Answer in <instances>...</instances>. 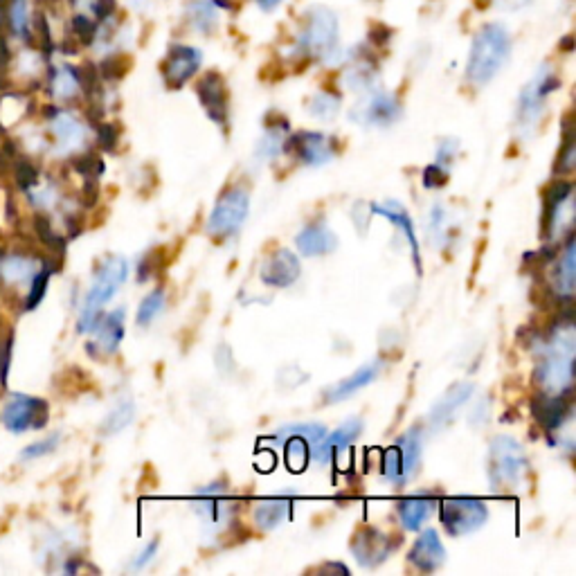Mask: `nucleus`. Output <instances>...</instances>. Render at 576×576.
Segmentation results:
<instances>
[{
	"mask_svg": "<svg viewBox=\"0 0 576 576\" xmlns=\"http://www.w3.org/2000/svg\"><path fill=\"white\" fill-rule=\"evenodd\" d=\"M576 331L572 318H561L536 342L534 381L543 394H570L574 383Z\"/></svg>",
	"mask_w": 576,
	"mask_h": 576,
	"instance_id": "1",
	"label": "nucleus"
},
{
	"mask_svg": "<svg viewBox=\"0 0 576 576\" xmlns=\"http://www.w3.org/2000/svg\"><path fill=\"white\" fill-rule=\"evenodd\" d=\"M511 34L500 23H489L480 27L473 36L471 52L466 63V81L475 88H482L500 75L511 57Z\"/></svg>",
	"mask_w": 576,
	"mask_h": 576,
	"instance_id": "2",
	"label": "nucleus"
},
{
	"mask_svg": "<svg viewBox=\"0 0 576 576\" xmlns=\"http://www.w3.org/2000/svg\"><path fill=\"white\" fill-rule=\"evenodd\" d=\"M529 459L525 446L516 437L498 435L489 441L486 450V477L495 493H513L525 482Z\"/></svg>",
	"mask_w": 576,
	"mask_h": 576,
	"instance_id": "3",
	"label": "nucleus"
},
{
	"mask_svg": "<svg viewBox=\"0 0 576 576\" xmlns=\"http://www.w3.org/2000/svg\"><path fill=\"white\" fill-rule=\"evenodd\" d=\"M338 41V16L327 7H313L304 14V23L295 36V52L309 61H331L338 54Z\"/></svg>",
	"mask_w": 576,
	"mask_h": 576,
	"instance_id": "4",
	"label": "nucleus"
},
{
	"mask_svg": "<svg viewBox=\"0 0 576 576\" xmlns=\"http://www.w3.org/2000/svg\"><path fill=\"white\" fill-rule=\"evenodd\" d=\"M126 279H129V261L117 255L106 257L104 264L97 268L93 284H90V291L84 300V306H81V315L77 324L79 333L93 331L99 315L104 313V306L113 300Z\"/></svg>",
	"mask_w": 576,
	"mask_h": 576,
	"instance_id": "5",
	"label": "nucleus"
},
{
	"mask_svg": "<svg viewBox=\"0 0 576 576\" xmlns=\"http://www.w3.org/2000/svg\"><path fill=\"white\" fill-rule=\"evenodd\" d=\"M561 88V79L556 72L543 66L536 70V75L529 79V84L520 90L518 104H516V131L522 140L531 138L536 133L540 120L547 111L549 97Z\"/></svg>",
	"mask_w": 576,
	"mask_h": 576,
	"instance_id": "6",
	"label": "nucleus"
},
{
	"mask_svg": "<svg viewBox=\"0 0 576 576\" xmlns=\"http://www.w3.org/2000/svg\"><path fill=\"white\" fill-rule=\"evenodd\" d=\"M423 462V432L421 428H410L383 450L381 477L392 489H403L417 477Z\"/></svg>",
	"mask_w": 576,
	"mask_h": 576,
	"instance_id": "7",
	"label": "nucleus"
},
{
	"mask_svg": "<svg viewBox=\"0 0 576 576\" xmlns=\"http://www.w3.org/2000/svg\"><path fill=\"white\" fill-rule=\"evenodd\" d=\"M439 518L446 534L453 538L471 536L489 522V507L480 498L455 495V498L439 500Z\"/></svg>",
	"mask_w": 576,
	"mask_h": 576,
	"instance_id": "8",
	"label": "nucleus"
},
{
	"mask_svg": "<svg viewBox=\"0 0 576 576\" xmlns=\"http://www.w3.org/2000/svg\"><path fill=\"white\" fill-rule=\"evenodd\" d=\"M248 212H250L248 189L230 187L228 192H223L219 201L214 203L210 216H207L205 232L216 239L234 237V234L243 228V223H246Z\"/></svg>",
	"mask_w": 576,
	"mask_h": 576,
	"instance_id": "9",
	"label": "nucleus"
},
{
	"mask_svg": "<svg viewBox=\"0 0 576 576\" xmlns=\"http://www.w3.org/2000/svg\"><path fill=\"white\" fill-rule=\"evenodd\" d=\"M574 228V185L554 180L543 201V232L549 241H561Z\"/></svg>",
	"mask_w": 576,
	"mask_h": 576,
	"instance_id": "10",
	"label": "nucleus"
},
{
	"mask_svg": "<svg viewBox=\"0 0 576 576\" xmlns=\"http://www.w3.org/2000/svg\"><path fill=\"white\" fill-rule=\"evenodd\" d=\"M401 115V102L392 93L369 88L363 93V99L349 111V120L365 126V129H390L401 120Z\"/></svg>",
	"mask_w": 576,
	"mask_h": 576,
	"instance_id": "11",
	"label": "nucleus"
},
{
	"mask_svg": "<svg viewBox=\"0 0 576 576\" xmlns=\"http://www.w3.org/2000/svg\"><path fill=\"white\" fill-rule=\"evenodd\" d=\"M327 435V428L322 423H291L273 432V441L286 453V462L293 471H302L309 464L311 450L318 441Z\"/></svg>",
	"mask_w": 576,
	"mask_h": 576,
	"instance_id": "12",
	"label": "nucleus"
},
{
	"mask_svg": "<svg viewBox=\"0 0 576 576\" xmlns=\"http://www.w3.org/2000/svg\"><path fill=\"white\" fill-rule=\"evenodd\" d=\"M228 482H210L201 486V489L194 491L192 498V509L198 518L203 520L205 529H210L212 534H221V531L228 527V522H232L234 516V504L225 500L228 495Z\"/></svg>",
	"mask_w": 576,
	"mask_h": 576,
	"instance_id": "13",
	"label": "nucleus"
},
{
	"mask_svg": "<svg viewBox=\"0 0 576 576\" xmlns=\"http://www.w3.org/2000/svg\"><path fill=\"white\" fill-rule=\"evenodd\" d=\"M286 153L304 167H324L338 156V140L322 131H300L288 135Z\"/></svg>",
	"mask_w": 576,
	"mask_h": 576,
	"instance_id": "14",
	"label": "nucleus"
},
{
	"mask_svg": "<svg viewBox=\"0 0 576 576\" xmlns=\"http://www.w3.org/2000/svg\"><path fill=\"white\" fill-rule=\"evenodd\" d=\"M351 556L354 561L365 567V570H374V567L383 565L390 554L394 552V540L378 527H360L356 531L354 540H351Z\"/></svg>",
	"mask_w": 576,
	"mask_h": 576,
	"instance_id": "15",
	"label": "nucleus"
},
{
	"mask_svg": "<svg viewBox=\"0 0 576 576\" xmlns=\"http://www.w3.org/2000/svg\"><path fill=\"white\" fill-rule=\"evenodd\" d=\"M574 234H567L565 243L561 246L558 257L549 261L547 266V279H549V291L556 297L558 302H570L574 297L576 288V264H574Z\"/></svg>",
	"mask_w": 576,
	"mask_h": 576,
	"instance_id": "16",
	"label": "nucleus"
},
{
	"mask_svg": "<svg viewBox=\"0 0 576 576\" xmlns=\"http://www.w3.org/2000/svg\"><path fill=\"white\" fill-rule=\"evenodd\" d=\"M203 52L192 45L176 43L171 45L165 61H162V79L167 88H183L189 79H194L201 70Z\"/></svg>",
	"mask_w": 576,
	"mask_h": 576,
	"instance_id": "17",
	"label": "nucleus"
},
{
	"mask_svg": "<svg viewBox=\"0 0 576 576\" xmlns=\"http://www.w3.org/2000/svg\"><path fill=\"white\" fill-rule=\"evenodd\" d=\"M3 423L16 435L30 428H43L48 423V403L34 396L14 394L3 410Z\"/></svg>",
	"mask_w": 576,
	"mask_h": 576,
	"instance_id": "18",
	"label": "nucleus"
},
{
	"mask_svg": "<svg viewBox=\"0 0 576 576\" xmlns=\"http://www.w3.org/2000/svg\"><path fill=\"white\" fill-rule=\"evenodd\" d=\"M196 95L201 99L205 113L210 120L221 126L223 131L230 129V95L225 81L216 72H207L196 84Z\"/></svg>",
	"mask_w": 576,
	"mask_h": 576,
	"instance_id": "19",
	"label": "nucleus"
},
{
	"mask_svg": "<svg viewBox=\"0 0 576 576\" xmlns=\"http://www.w3.org/2000/svg\"><path fill=\"white\" fill-rule=\"evenodd\" d=\"M473 392H475V383L471 381H457L450 385L430 408V414H428L430 430H435V432L444 430L448 423H453L457 412L471 403Z\"/></svg>",
	"mask_w": 576,
	"mask_h": 576,
	"instance_id": "20",
	"label": "nucleus"
},
{
	"mask_svg": "<svg viewBox=\"0 0 576 576\" xmlns=\"http://www.w3.org/2000/svg\"><path fill=\"white\" fill-rule=\"evenodd\" d=\"M365 428V423L363 419H358V417H351L347 419L345 423H340V426L336 430H327L329 435H324L318 444L313 446L311 450V459L318 466H327L331 464V459L340 455V453H345V450L354 444V441L360 437V432H363Z\"/></svg>",
	"mask_w": 576,
	"mask_h": 576,
	"instance_id": "21",
	"label": "nucleus"
},
{
	"mask_svg": "<svg viewBox=\"0 0 576 576\" xmlns=\"http://www.w3.org/2000/svg\"><path fill=\"white\" fill-rule=\"evenodd\" d=\"M302 275L300 257L288 248H279L264 259V264L259 268V277L266 286L273 288H288L293 286Z\"/></svg>",
	"mask_w": 576,
	"mask_h": 576,
	"instance_id": "22",
	"label": "nucleus"
},
{
	"mask_svg": "<svg viewBox=\"0 0 576 576\" xmlns=\"http://www.w3.org/2000/svg\"><path fill=\"white\" fill-rule=\"evenodd\" d=\"M383 372V363L381 360H369L363 367H358L356 372H351L347 378H342V381L333 383L327 392H324V403H340V401H347L351 396L358 394L360 390H365V387L372 385L374 381H378V376Z\"/></svg>",
	"mask_w": 576,
	"mask_h": 576,
	"instance_id": "23",
	"label": "nucleus"
},
{
	"mask_svg": "<svg viewBox=\"0 0 576 576\" xmlns=\"http://www.w3.org/2000/svg\"><path fill=\"white\" fill-rule=\"evenodd\" d=\"M410 563L419 572H437L446 563V547L441 543L437 529H423L410 549Z\"/></svg>",
	"mask_w": 576,
	"mask_h": 576,
	"instance_id": "24",
	"label": "nucleus"
},
{
	"mask_svg": "<svg viewBox=\"0 0 576 576\" xmlns=\"http://www.w3.org/2000/svg\"><path fill=\"white\" fill-rule=\"evenodd\" d=\"M295 246L300 250L302 257H322V255H331L333 250L338 248V237L336 232L329 228L327 221H313L309 225L297 232L295 237Z\"/></svg>",
	"mask_w": 576,
	"mask_h": 576,
	"instance_id": "25",
	"label": "nucleus"
},
{
	"mask_svg": "<svg viewBox=\"0 0 576 576\" xmlns=\"http://www.w3.org/2000/svg\"><path fill=\"white\" fill-rule=\"evenodd\" d=\"M437 502L439 495L432 491H419L399 500V504H396V513H399V522L403 525V529L419 531L430 520L432 513H435Z\"/></svg>",
	"mask_w": 576,
	"mask_h": 576,
	"instance_id": "26",
	"label": "nucleus"
},
{
	"mask_svg": "<svg viewBox=\"0 0 576 576\" xmlns=\"http://www.w3.org/2000/svg\"><path fill=\"white\" fill-rule=\"evenodd\" d=\"M95 340L93 347L104 356H113L117 349H120L124 333H126V311L124 309H115L111 313H102L99 315L97 324L93 327Z\"/></svg>",
	"mask_w": 576,
	"mask_h": 576,
	"instance_id": "27",
	"label": "nucleus"
},
{
	"mask_svg": "<svg viewBox=\"0 0 576 576\" xmlns=\"http://www.w3.org/2000/svg\"><path fill=\"white\" fill-rule=\"evenodd\" d=\"M372 214L383 216L385 221H390L396 230L401 232V239L408 243L412 250V259L417 264V270H421V255H419V239L417 232H414V221L410 212L399 201H383L372 205Z\"/></svg>",
	"mask_w": 576,
	"mask_h": 576,
	"instance_id": "28",
	"label": "nucleus"
},
{
	"mask_svg": "<svg viewBox=\"0 0 576 576\" xmlns=\"http://www.w3.org/2000/svg\"><path fill=\"white\" fill-rule=\"evenodd\" d=\"M293 507V495H277V498L261 500L255 511H252V520H255V525L261 531H275L277 527H282L286 520H291Z\"/></svg>",
	"mask_w": 576,
	"mask_h": 576,
	"instance_id": "29",
	"label": "nucleus"
},
{
	"mask_svg": "<svg viewBox=\"0 0 576 576\" xmlns=\"http://www.w3.org/2000/svg\"><path fill=\"white\" fill-rule=\"evenodd\" d=\"M291 135V124H288L284 117H275L270 120V124L261 133V138L255 147V160L259 165L264 162H273L277 160L282 153H286V140Z\"/></svg>",
	"mask_w": 576,
	"mask_h": 576,
	"instance_id": "30",
	"label": "nucleus"
},
{
	"mask_svg": "<svg viewBox=\"0 0 576 576\" xmlns=\"http://www.w3.org/2000/svg\"><path fill=\"white\" fill-rule=\"evenodd\" d=\"M376 75H378L376 59L367 50H356L347 61L345 86L356 90V93H365V90L374 88Z\"/></svg>",
	"mask_w": 576,
	"mask_h": 576,
	"instance_id": "31",
	"label": "nucleus"
},
{
	"mask_svg": "<svg viewBox=\"0 0 576 576\" xmlns=\"http://www.w3.org/2000/svg\"><path fill=\"white\" fill-rule=\"evenodd\" d=\"M187 23L198 34H210L219 25V7L212 0H192L187 5Z\"/></svg>",
	"mask_w": 576,
	"mask_h": 576,
	"instance_id": "32",
	"label": "nucleus"
},
{
	"mask_svg": "<svg viewBox=\"0 0 576 576\" xmlns=\"http://www.w3.org/2000/svg\"><path fill=\"white\" fill-rule=\"evenodd\" d=\"M52 129H54V133H57V138H59L63 149H77L79 144L84 142L86 131L75 115L59 111L57 115H54Z\"/></svg>",
	"mask_w": 576,
	"mask_h": 576,
	"instance_id": "33",
	"label": "nucleus"
},
{
	"mask_svg": "<svg viewBox=\"0 0 576 576\" xmlns=\"http://www.w3.org/2000/svg\"><path fill=\"white\" fill-rule=\"evenodd\" d=\"M448 228H450L448 210L441 203H432L426 216V234L430 239V246H435V248L446 246V243L450 241Z\"/></svg>",
	"mask_w": 576,
	"mask_h": 576,
	"instance_id": "34",
	"label": "nucleus"
},
{
	"mask_svg": "<svg viewBox=\"0 0 576 576\" xmlns=\"http://www.w3.org/2000/svg\"><path fill=\"white\" fill-rule=\"evenodd\" d=\"M135 419V403L133 399H122L120 403L115 405V408L106 414V419L102 423V435L104 437H113V435H120L122 430H126L133 423Z\"/></svg>",
	"mask_w": 576,
	"mask_h": 576,
	"instance_id": "35",
	"label": "nucleus"
},
{
	"mask_svg": "<svg viewBox=\"0 0 576 576\" xmlns=\"http://www.w3.org/2000/svg\"><path fill=\"white\" fill-rule=\"evenodd\" d=\"M7 23L18 39H27L32 32V3L30 0H12L7 7Z\"/></svg>",
	"mask_w": 576,
	"mask_h": 576,
	"instance_id": "36",
	"label": "nucleus"
},
{
	"mask_svg": "<svg viewBox=\"0 0 576 576\" xmlns=\"http://www.w3.org/2000/svg\"><path fill=\"white\" fill-rule=\"evenodd\" d=\"M165 302H167V293L165 288L158 286L153 288L151 293L144 295V300L138 306V313H135V322H138V327H149V324L158 318L165 309Z\"/></svg>",
	"mask_w": 576,
	"mask_h": 576,
	"instance_id": "37",
	"label": "nucleus"
},
{
	"mask_svg": "<svg viewBox=\"0 0 576 576\" xmlns=\"http://www.w3.org/2000/svg\"><path fill=\"white\" fill-rule=\"evenodd\" d=\"M311 117L320 122H331L333 117L340 113V95L329 93V90H320L309 99V106H306Z\"/></svg>",
	"mask_w": 576,
	"mask_h": 576,
	"instance_id": "38",
	"label": "nucleus"
},
{
	"mask_svg": "<svg viewBox=\"0 0 576 576\" xmlns=\"http://www.w3.org/2000/svg\"><path fill=\"white\" fill-rule=\"evenodd\" d=\"M81 75L72 66H61L52 72V93L59 99H70L79 93Z\"/></svg>",
	"mask_w": 576,
	"mask_h": 576,
	"instance_id": "39",
	"label": "nucleus"
},
{
	"mask_svg": "<svg viewBox=\"0 0 576 576\" xmlns=\"http://www.w3.org/2000/svg\"><path fill=\"white\" fill-rule=\"evenodd\" d=\"M0 270H3L7 282H12V284L32 282L34 275L39 273V270H36V261L27 257H7Z\"/></svg>",
	"mask_w": 576,
	"mask_h": 576,
	"instance_id": "40",
	"label": "nucleus"
},
{
	"mask_svg": "<svg viewBox=\"0 0 576 576\" xmlns=\"http://www.w3.org/2000/svg\"><path fill=\"white\" fill-rule=\"evenodd\" d=\"M576 167V138L570 126L565 129V138H563V149L558 153L556 158V174H570Z\"/></svg>",
	"mask_w": 576,
	"mask_h": 576,
	"instance_id": "41",
	"label": "nucleus"
},
{
	"mask_svg": "<svg viewBox=\"0 0 576 576\" xmlns=\"http://www.w3.org/2000/svg\"><path fill=\"white\" fill-rule=\"evenodd\" d=\"M50 275H52L50 268H43V270H39V273L34 275L30 295H27V300H25V311H32V309H36V306L41 304V300L45 297V291H48Z\"/></svg>",
	"mask_w": 576,
	"mask_h": 576,
	"instance_id": "42",
	"label": "nucleus"
},
{
	"mask_svg": "<svg viewBox=\"0 0 576 576\" xmlns=\"http://www.w3.org/2000/svg\"><path fill=\"white\" fill-rule=\"evenodd\" d=\"M160 552V538H151L147 545H144L138 554L131 558L129 563V572H142L153 563V558Z\"/></svg>",
	"mask_w": 576,
	"mask_h": 576,
	"instance_id": "43",
	"label": "nucleus"
},
{
	"mask_svg": "<svg viewBox=\"0 0 576 576\" xmlns=\"http://www.w3.org/2000/svg\"><path fill=\"white\" fill-rule=\"evenodd\" d=\"M59 441H61V435H59V432H57V435H50L48 439L36 441V444L27 446V448L23 450V453H21V459H23V462H30V459H39V457H43V455H50L52 450H57Z\"/></svg>",
	"mask_w": 576,
	"mask_h": 576,
	"instance_id": "44",
	"label": "nucleus"
},
{
	"mask_svg": "<svg viewBox=\"0 0 576 576\" xmlns=\"http://www.w3.org/2000/svg\"><path fill=\"white\" fill-rule=\"evenodd\" d=\"M457 153H459V142L455 138H446L439 142L437 147V156H435V165L444 167V169H453L455 160H457Z\"/></svg>",
	"mask_w": 576,
	"mask_h": 576,
	"instance_id": "45",
	"label": "nucleus"
},
{
	"mask_svg": "<svg viewBox=\"0 0 576 576\" xmlns=\"http://www.w3.org/2000/svg\"><path fill=\"white\" fill-rule=\"evenodd\" d=\"M448 174H450L448 169L439 167V165H435V162H432V165H428L426 169H423V187H426V189L444 187L448 183Z\"/></svg>",
	"mask_w": 576,
	"mask_h": 576,
	"instance_id": "46",
	"label": "nucleus"
},
{
	"mask_svg": "<svg viewBox=\"0 0 576 576\" xmlns=\"http://www.w3.org/2000/svg\"><path fill=\"white\" fill-rule=\"evenodd\" d=\"M372 205H367L363 201H358L351 210V219H354V225L358 234H365L369 230V221H372Z\"/></svg>",
	"mask_w": 576,
	"mask_h": 576,
	"instance_id": "47",
	"label": "nucleus"
},
{
	"mask_svg": "<svg viewBox=\"0 0 576 576\" xmlns=\"http://www.w3.org/2000/svg\"><path fill=\"white\" fill-rule=\"evenodd\" d=\"M97 138H99V144H102L104 149L113 151L115 144H117V129H115L113 124H102V126H99V131H97Z\"/></svg>",
	"mask_w": 576,
	"mask_h": 576,
	"instance_id": "48",
	"label": "nucleus"
},
{
	"mask_svg": "<svg viewBox=\"0 0 576 576\" xmlns=\"http://www.w3.org/2000/svg\"><path fill=\"white\" fill-rule=\"evenodd\" d=\"M18 185L23 189H30L32 185H36V169L32 165H21L18 167Z\"/></svg>",
	"mask_w": 576,
	"mask_h": 576,
	"instance_id": "49",
	"label": "nucleus"
},
{
	"mask_svg": "<svg viewBox=\"0 0 576 576\" xmlns=\"http://www.w3.org/2000/svg\"><path fill=\"white\" fill-rule=\"evenodd\" d=\"M9 358H12V340L5 347L3 354H0V383H7V369H9Z\"/></svg>",
	"mask_w": 576,
	"mask_h": 576,
	"instance_id": "50",
	"label": "nucleus"
},
{
	"mask_svg": "<svg viewBox=\"0 0 576 576\" xmlns=\"http://www.w3.org/2000/svg\"><path fill=\"white\" fill-rule=\"evenodd\" d=\"M284 0H257L259 9H264V12H270V9H275L277 5H282Z\"/></svg>",
	"mask_w": 576,
	"mask_h": 576,
	"instance_id": "51",
	"label": "nucleus"
},
{
	"mask_svg": "<svg viewBox=\"0 0 576 576\" xmlns=\"http://www.w3.org/2000/svg\"><path fill=\"white\" fill-rule=\"evenodd\" d=\"M495 3H498L500 7H518L522 0H495Z\"/></svg>",
	"mask_w": 576,
	"mask_h": 576,
	"instance_id": "52",
	"label": "nucleus"
}]
</instances>
